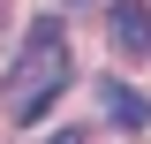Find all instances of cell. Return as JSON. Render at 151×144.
Instances as JSON below:
<instances>
[{
  "mask_svg": "<svg viewBox=\"0 0 151 144\" xmlns=\"http://www.w3.org/2000/svg\"><path fill=\"white\" fill-rule=\"evenodd\" d=\"M60 91H68V38H60V23L45 15V23H30L23 61H15V76H8V114H15V129H30Z\"/></svg>",
  "mask_w": 151,
  "mask_h": 144,
  "instance_id": "6da1fadb",
  "label": "cell"
},
{
  "mask_svg": "<svg viewBox=\"0 0 151 144\" xmlns=\"http://www.w3.org/2000/svg\"><path fill=\"white\" fill-rule=\"evenodd\" d=\"M113 46H121V53H136V61H151V8L144 0H121V8H113Z\"/></svg>",
  "mask_w": 151,
  "mask_h": 144,
  "instance_id": "7a4b0ae2",
  "label": "cell"
},
{
  "mask_svg": "<svg viewBox=\"0 0 151 144\" xmlns=\"http://www.w3.org/2000/svg\"><path fill=\"white\" fill-rule=\"evenodd\" d=\"M106 114H113L121 129H144V121H151V99H144V91H121V84H113V91H106Z\"/></svg>",
  "mask_w": 151,
  "mask_h": 144,
  "instance_id": "3957f363",
  "label": "cell"
},
{
  "mask_svg": "<svg viewBox=\"0 0 151 144\" xmlns=\"http://www.w3.org/2000/svg\"><path fill=\"white\" fill-rule=\"evenodd\" d=\"M53 144H83V137H76V129H68V137H53Z\"/></svg>",
  "mask_w": 151,
  "mask_h": 144,
  "instance_id": "277c9868",
  "label": "cell"
}]
</instances>
